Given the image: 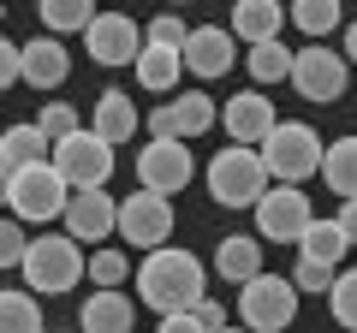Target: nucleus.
Segmentation results:
<instances>
[{"label": "nucleus", "instance_id": "nucleus-1", "mask_svg": "<svg viewBox=\"0 0 357 333\" xmlns=\"http://www.w3.org/2000/svg\"><path fill=\"white\" fill-rule=\"evenodd\" d=\"M208 297V268L185 250V244H161L137 262V304H149L155 316H178L197 309Z\"/></svg>", "mask_w": 357, "mask_h": 333}, {"label": "nucleus", "instance_id": "nucleus-2", "mask_svg": "<svg viewBox=\"0 0 357 333\" xmlns=\"http://www.w3.org/2000/svg\"><path fill=\"white\" fill-rule=\"evenodd\" d=\"M208 196H215L220 208H256L268 196V161L262 149H244V143H232V149H215V161H208Z\"/></svg>", "mask_w": 357, "mask_h": 333}, {"label": "nucleus", "instance_id": "nucleus-3", "mask_svg": "<svg viewBox=\"0 0 357 333\" xmlns=\"http://www.w3.org/2000/svg\"><path fill=\"white\" fill-rule=\"evenodd\" d=\"M66 203H72V185H66V173L54 161H36L24 166V173H6V215H18L30 226V220H66Z\"/></svg>", "mask_w": 357, "mask_h": 333}, {"label": "nucleus", "instance_id": "nucleus-4", "mask_svg": "<svg viewBox=\"0 0 357 333\" xmlns=\"http://www.w3.org/2000/svg\"><path fill=\"white\" fill-rule=\"evenodd\" d=\"M18 274H24V286L36 297H48V292H72L89 274V262H84V250H77L72 232H42V238H30V256H24Z\"/></svg>", "mask_w": 357, "mask_h": 333}, {"label": "nucleus", "instance_id": "nucleus-5", "mask_svg": "<svg viewBox=\"0 0 357 333\" xmlns=\"http://www.w3.org/2000/svg\"><path fill=\"white\" fill-rule=\"evenodd\" d=\"M298 304H304V292H298L292 280H280V274H256L250 286H238V327H250V333H286L298 321Z\"/></svg>", "mask_w": 357, "mask_h": 333}, {"label": "nucleus", "instance_id": "nucleus-6", "mask_svg": "<svg viewBox=\"0 0 357 333\" xmlns=\"http://www.w3.org/2000/svg\"><path fill=\"white\" fill-rule=\"evenodd\" d=\"M321 137L304 125V119H280L274 137L262 143V161H268V179L274 185H304L310 173H321Z\"/></svg>", "mask_w": 357, "mask_h": 333}, {"label": "nucleus", "instance_id": "nucleus-7", "mask_svg": "<svg viewBox=\"0 0 357 333\" xmlns=\"http://www.w3.org/2000/svg\"><path fill=\"white\" fill-rule=\"evenodd\" d=\"M54 166L66 173V185H72V191H107L119 155H114V143L96 137V131H72V137L54 143Z\"/></svg>", "mask_w": 357, "mask_h": 333}, {"label": "nucleus", "instance_id": "nucleus-8", "mask_svg": "<svg viewBox=\"0 0 357 333\" xmlns=\"http://www.w3.org/2000/svg\"><path fill=\"white\" fill-rule=\"evenodd\" d=\"M345 84H351V60H345V48H328V42H304L292 60V90L304 95V102H340Z\"/></svg>", "mask_w": 357, "mask_h": 333}, {"label": "nucleus", "instance_id": "nucleus-9", "mask_svg": "<svg viewBox=\"0 0 357 333\" xmlns=\"http://www.w3.org/2000/svg\"><path fill=\"white\" fill-rule=\"evenodd\" d=\"M310 220H316V208H310L304 185H268V196L256 203V238L262 244H298L310 232Z\"/></svg>", "mask_w": 357, "mask_h": 333}, {"label": "nucleus", "instance_id": "nucleus-10", "mask_svg": "<svg viewBox=\"0 0 357 333\" xmlns=\"http://www.w3.org/2000/svg\"><path fill=\"white\" fill-rule=\"evenodd\" d=\"M119 238L131 244V250H161L167 238H173V203H167L161 191H131V196H119Z\"/></svg>", "mask_w": 357, "mask_h": 333}, {"label": "nucleus", "instance_id": "nucleus-11", "mask_svg": "<svg viewBox=\"0 0 357 333\" xmlns=\"http://www.w3.org/2000/svg\"><path fill=\"white\" fill-rule=\"evenodd\" d=\"M191 173H197V161H191V149H185L178 137H149L137 149V185L143 191L178 196L185 185H191Z\"/></svg>", "mask_w": 357, "mask_h": 333}, {"label": "nucleus", "instance_id": "nucleus-12", "mask_svg": "<svg viewBox=\"0 0 357 333\" xmlns=\"http://www.w3.org/2000/svg\"><path fill=\"white\" fill-rule=\"evenodd\" d=\"M143 48H149V30H137L131 13H102L84 30V54L96 65H137Z\"/></svg>", "mask_w": 357, "mask_h": 333}, {"label": "nucleus", "instance_id": "nucleus-13", "mask_svg": "<svg viewBox=\"0 0 357 333\" xmlns=\"http://www.w3.org/2000/svg\"><path fill=\"white\" fill-rule=\"evenodd\" d=\"M215 125H220V107H215V95H203V90H178V102H161L149 114V137H178V143L203 137V131H215Z\"/></svg>", "mask_w": 357, "mask_h": 333}, {"label": "nucleus", "instance_id": "nucleus-14", "mask_svg": "<svg viewBox=\"0 0 357 333\" xmlns=\"http://www.w3.org/2000/svg\"><path fill=\"white\" fill-rule=\"evenodd\" d=\"M220 119H227V137L232 143H244V149H262L268 137H274V102H268L262 90H238V95H227V107H220Z\"/></svg>", "mask_w": 357, "mask_h": 333}, {"label": "nucleus", "instance_id": "nucleus-15", "mask_svg": "<svg viewBox=\"0 0 357 333\" xmlns=\"http://www.w3.org/2000/svg\"><path fill=\"white\" fill-rule=\"evenodd\" d=\"M66 232H72L77 244H102L119 232V196L107 191H72V203H66Z\"/></svg>", "mask_w": 357, "mask_h": 333}, {"label": "nucleus", "instance_id": "nucleus-16", "mask_svg": "<svg viewBox=\"0 0 357 333\" xmlns=\"http://www.w3.org/2000/svg\"><path fill=\"white\" fill-rule=\"evenodd\" d=\"M232 60H238L232 24H197L191 30V42H185V72L191 77H227Z\"/></svg>", "mask_w": 357, "mask_h": 333}, {"label": "nucleus", "instance_id": "nucleus-17", "mask_svg": "<svg viewBox=\"0 0 357 333\" xmlns=\"http://www.w3.org/2000/svg\"><path fill=\"white\" fill-rule=\"evenodd\" d=\"M286 18H292V6L286 0H232V36L238 42H280Z\"/></svg>", "mask_w": 357, "mask_h": 333}, {"label": "nucleus", "instance_id": "nucleus-18", "mask_svg": "<svg viewBox=\"0 0 357 333\" xmlns=\"http://www.w3.org/2000/svg\"><path fill=\"white\" fill-rule=\"evenodd\" d=\"M72 77V54L60 36H30L24 42V84L30 90H60Z\"/></svg>", "mask_w": 357, "mask_h": 333}, {"label": "nucleus", "instance_id": "nucleus-19", "mask_svg": "<svg viewBox=\"0 0 357 333\" xmlns=\"http://www.w3.org/2000/svg\"><path fill=\"white\" fill-rule=\"evenodd\" d=\"M215 274L232 280V286H250L256 274H268L262 268V238H256V232H227V238L215 244Z\"/></svg>", "mask_w": 357, "mask_h": 333}, {"label": "nucleus", "instance_id": "nucleus-20", "mask_svg": "<svg viewBox=\"0 0 357 333\" xmlns=\"http://www.w3.org/2000/svg\"><path fill=\"white\" fill-rule=\"evenodd\" d=\"M137 125H143V114H137V102H131L126 90H102L96 95V114H89V131H96V137H107L119 149V143L137 137Z\"/></svg>", "mask_w": 357, "mask_h": 333}, {"label": "nucleus", "instance_id": "nucleus-21", "mask_svg": "<svg viewBox=\"0 0 357 333\" xmlns=\"http://www.w3.org/2000/svg\"><path fill=\"white\" fill-rule=\"evenodd\" d=\"M77 321H84V333H131L137 327V297L131 292H89Z\"/></svg>", "mask_w": 357, "mask_h": 333}, {"label": "nucleus", "instance_id": "nucleus-22", "mask_svg": "<svg viewBox=\"0 0 357 333\" xmlns=\"http://www.w3.org/2000/svg\"><path fill=\"white\" fill-rule=\"evenodd\" d=\"M36 161H54V137L42 125H13L0 137V173H24Z\"/></svg>", "mask_w": 357, "mask_h": 333}, {"label": "nucleus", "instance_id": "nucleus-23", "mask_svg": "<svg viewBox=\"0 0 357 333\" xmlns=\"http://www.w3.org/2000/svg\"><path fill=\"white\" fill-rule=\"evenodd\" d=\"M137 90H149V95H167L178 84V72H185V48H161V42H149V48L137 54Z\"/></svg>", "mask_w": 357, "mask_h": 333}, {"label": "nucleus", "instance_id": "nucleus-24", "mask_svg": "<svg viewBox=\"0 0 357 333\" xmlns=\"http://www.w3.org/2000/svg\"><path fill=\"white\" fill-rule=\"evenodd\" d=\"M345 250H351V238H345L340 220H310V232L298 238V262H321V268H333V274H340Z\"/></svg>", "mask_w": 357, "mask_h": 333}, {"label": "nucleus", "instance_id": "nucleus-25", "mask_svg": "<svg viewBox=\"0 0 357 333\" xmlns=\"http://www.w3.org/2000/svg\"><path fill=\"white\" fill-rule=\"evenodd\" d=\"M321 185H328L333 196H357V137H333L328 155H321Z\"/></svg>", "mask_w": 357, "mask_h": 333}, {"label": "nucleus", "instance_id": "nucleus-26", "mask_svg": "<svg viewBox=\"0 0 357 333\" xmlns=\"http://www.w3.org/2000/svg\"><path fill=\"white\" fill-rule=\"evenodd\" d=\"M36 18L48 24V36H72V30H89L102 18L96 0H36Z\"/></svg>", "mask_w": 357, "mask_h": 333}, {"label": "nucleus", "instance_id": "nucleus-27", "mask_svg": "<svg viewBox=\"0 0 357 333\" xmlns=\"http://www.w3.org/2000/svg\"><path fill=\"white\" fill-rule=\"evenodd\" d=\"M286 6H292V24L304 30L310 42H328L333 30H345V0H286Z\"/></svg>", "mask_w": 357, "mask_h": 333}, {"label": "nucleus", "instance_id": "nucleus-28", "mask_svg": "<svg viewBox=\"0 0 357 333\" xmlns=\"http://www.w3.org/2000/svg\"><path fill=\"white\" fill-rule=\"evenodd\" d=\"M0 333H42V297L30 286L0 292Z\"/></svg>", "mask_w": 357, "mask_h": 333}, {"label": "nucleus", "instance_id": "nucleus-29", "mask_svg": "<svg viewBox=\"0 0 357 333\" xmlns=\"http://www.w3.org/2000/svg\"><path fill=\"white\" fill-rule=\"evenodd\" d=\"M292 48H280V42H256L250 54H244V65H250L256 84H292Z\"/></svg>", "mask_w": 357, "mask_h": 333}, {"label": "nucleus", "instance_id": "nucleus-30", "mask_svg": "<svg viewBox=\"0 0 357 333\" xmlns=\"http://www.w3.org/2000/svg\"><path fill=\"white\" fill-rule=\"evenodd\" d=\"M126 280H131V256L114 250V244H102V250L89 256V286H96V292H119Z\"/></svg>", "mask_w": 357, "mask_h": 333}, {"label": "nucleus", "instance_id": "nucleus-31", "mask_svg": "<svg viewBox=\"0 0 357 333\" xmlns=\"http://www.w3.org/2000/svg\"><path fill=\"white\" fill-rule=\"evenodd\" d=\"M328 309H333V321L345 333H357V268H340V280L328 292Z\"/></svg>", "mask_w": 357, "mask_h": 333}, {"label": "nucleus", "instance_id": "nucleus-32", "mask_svg": "<svg viewBox=\"0 0 357 333\" xmlns=\"http://www.w3.org/2000/svg\"><path fill=\"white\" fill-rule=\"evenodd\" d=\"M36 125L48 131L54 143H60V137H72V131H84V119H77V107H72V102H48V107L36 114Z\"/></svg>", "mask_w": 357, "mask_h": 333}, {"label": "nucleus", "instance_id": "nucleus-33", "mask_svg": "<svg viewBox=\"0 0 357 333\" xmlns=\"http://www.w3.org/2000/svg\"><path fill=\"white\" fill-rule=\"evenodd\" d=\"M24 256H30L24 220H18V215H6V226H0V262H6V268H24Z\"/></svg>", "mask_w": 357, "mask_h": 333}, {"label": "nucleus", "instance_id": "nucleus-34", "mask_svg": "<svg viewBox=\"0 0 357 333\" xmlns=\"http://www.w3.org/2000/svg\"><path fill=\"white\" fill-rule=\"evenodd\" d=\"M149 42H161V48H185V42H191V24H185L178 13H155L149 18Z\"/></svg>", "mask_w": 357, "mask_h": 333}, {"label": "nucleus", "instance_id": "nucleus-35", "mask_svg": "<svg viewBox=\"0 0 357 333\" xmlns=\"http://www.w3.org/2000/svg\"><path fill=\"white\" fill-rule=\"evenodd\" d=\"M333 280H340V274L321 268V262H298V268H292V286H298V292H316V297H328Z\"/></svg>", "mask_w": 357, "mask_h": 333}, {"label": "nucleus", "instance_id": "nucleus-36", "mask_svg": "<svg viewBox=\"0 0 357 333\" xmlns=\"http://www.w3.org/2000/svg\"><path fill=\"white\" fill-rule=\"evenodd\" d=\"M24 84V42H0V90Z\"/></svg>", "mask_w": 357, "mask_h": 333}, {"label": "nucleus", "instance_id": "nucleus-37", "mask_svg": "<svg viewBox=\"0 0 357 333\" xmlns=\"http://www.w3.org/2000/svg\"><path fill=\"white\" fill-rule=\"evenodd\" d=\"M197 316H203V327L208 333H227L232 321H227V304H220V297H203V304H197Z\"/></svg>", "mask_w": 357, "mask_h": 333}, {"label": "nucleus", "instance_id": "nucleus-38", "mask_svg": "<svg viewBox=\"0 0 357 333\" xmlns=\"http://www.w3.org/2000/svg\"><path fill=\"white\" fill-rule=\"evenodd\" d=\"M161 333H208L197 309H178V316H161Z\"/></svg>", "mask_w": 357, "mask_h": 333}, {"label": "nucleus", "instance_id": "nucleus-39", "mask_svg": "<svg viewBox=\"0 0 357 333\" xmlns=\"http://www.w3.org/2000/svg\"><path fill=\"white\" fill-rule=\"evenodd\" d=\"M333 220L345 226V238H351V250H357V196H345V203H340V215H333Z\"/></svg>", "mask_w": 357, "mask_h": 333}, {"label": "nucleus", "instance_id": "nucleus-40", "mask_svg": "<svg viewBox=\"0 0 357 333\" xmlns=\"http://www.w3.org/2000/svg\"><path fill=\"white\" fill-rule=\"evenodd\" d=\"M345 60L357 65V18H351V24H345Z\"/></svg>", "mask_w": 357, "mask_h": 333}, {"label": "nucleus", "instance_id": "nucleus-41", "mask_svg": "<svg viewBox=\"0 0 357 333\" xmlns=\"http://www.w3.org/2000/svg\"><path fill=\"white\" fill-rule=\"evenodd\" d=\"M167 6H191V0H167Z\"/></svg>", "mask_w": 357, "mask_h": 333}, {"label": "nucleus", "instance_id": "nucleus-42", "mask_svg": "<svg viewBox=\"0 0 357 333\" xmlns=\"http://www.w3.org/2000/svg\"><path fill=\"white\" fill-rule=\"evenodd\" d=\"M227 333H250V327H227Z\"/></svg>", "mask_w": 357, "mask_h": 333}, {"label": "nucleus", "instance_id": "nucleus-43", "mask_svg": "<svg viewBox=\"0 0 357 333\" xmlns=\"http://www.w3.org/2000/svg\"><path fill=\"white\" fill-rule=\"evenodd\" d=\"M42 333H48V327H42Z\"/></svg>", "mask_w": 357, "mask_h": 333}]
</instances>
